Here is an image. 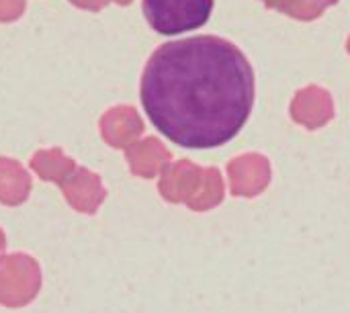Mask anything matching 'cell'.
I'll return each instance as SVG.
<instances>
[{
	"mask_svg": "<svg viewBox=\"0 0 350 313\" xmlns=\"http://www.w3.org/2000/svg\"><path fill=\"white\" fill-rule=\"evenodd\" d=\"M74 6L78 8H86V10H100L103 6H107L109 0H70Z\"/></svg>",
	"mask_w": 350,
	"mask_h": 313,
	"instance_id": "277c9868",
	"label": "cell"
},
{
	"mask_svg": "<svg viewBox=\"0 0 350 313\" xmlns=\"http://www.w3.org/2000/svg\"><path fill=\"white\" fill-rule=\"evenodd\" d=\"M213 10V0H144L150 27L162 35H178L203 27Z\"/></svg>",
	"mask_w": 350,
	"mask_h": 313,
	"instance_id": "7a4b0ae2",
	"label": "cell"
},
{
	"mask_svg": "<svg viewBox=\"0 0 350 313\" xmlns=\"http://www.w3.org/2000/svg\"><path fill=\"white\" fill-rule=\"evenodd\" d=\"M115 2H119V4H127V2H131V0H115Z\"/></svg>",
	"mask_w": 350,
	"mask_h": 313,
	"instance_id": "5b68a950",
	"label": "cell"
},
{
	"mask_svg": "<svg viewBox=\"0 0 350 313\" xmlns=\"http://www.w3.org/2000/svg\"><path fill=\"white\" fill-rule=\"evenodd\" d=\"M142 105L172 144L211 150L234 139L254 103V72L230 41L199 35L160 45L142 76Z\"/></svg>",
	"mask_w": 350,
	"mask_h": 313,
	"instance_id": "6da1fadb",
	"label": "cell"
},
{
	"mask_svg": "<svg viewBox=\"0 0 350 313\" xmlns=\"http://www.w3.org/2000/svg\"><path fill=\"white\" fill-rule=\"evenodd\" d=\"M25 10V0H0V21L8 23L14 21L23 14Z\"/></svg>",
	"mask_w": 350,
	"mask_h": 313,
	"instance_id": "3957f363",
	"label": "cell"
}]
</instances>
